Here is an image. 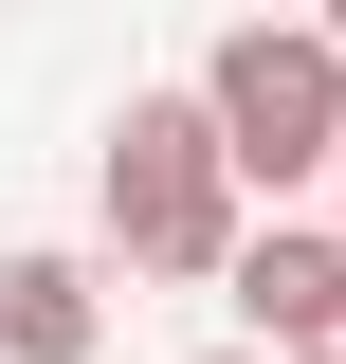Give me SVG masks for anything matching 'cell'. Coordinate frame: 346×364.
I'll list each match as a JSON object with an SVG mask.
<instances>
[{
    "label": "cell",
    "instance_id": "6da1fadb",
    "mask_svg": "<svg viewBox=\"0 0 346 364\" xmlns=\"http://www.w3.org/2000/svg\"><path fill=\"white\" fill-rule=\"evenodd\" d=\"M182 109H201V146H219V182H237V219H292L310 182H328V146H346V73H328V37L310 18H219L201 37V73H182Z\"/></svg>",
    "mask_w": 346,
    "mask_h": 364
},
{
    "label": "cell",
    "instance_id": "7a4b0ae2",
    "mask_svg": "<svg viewBox=\"0 0 346 364\" xmlns=\"http://www.w3.org/2000/svg\"><path fill=\"white\" fill-rule=\"evenodd\" d=\"M91 237H110L128 273H182V291H219V255L256 237L182 91H128V109H110V146H91ZM110 255H91V273H110Z\"/></svg>",
    "mask_w": 346,
    "mask_h": 364
},
{
    "label": "cell",
    "instance_id": "3957f363",
    "mask_svg": "<svg viewBox=\"0 0 346 364\" xmlns=\"http://www.w3.org/2000/svg\"><path fill=\"white\" fill-rule=\"evenodd\" d=\"M91 346H110V273L73 237H19L0 255V364H91Z\"/></svg>",
    "mask_w": 346,
    "mask_h": 364
},
{
    "label": "cell",
    "instance_id": "277c9868",
    "mask_svg": "<svg viewBox=\"0 0 346 364\" xmlns=\"http://www.w3.org/2000/svg\"><path fill=\"white\" fill-rule=\"evenodd\" d=\"M328 273H346V255H328V219H256L237 255H219V291H237V346H273V328H292Z\"/></svg>",
    "mask_w": 346,
    "mask_h": 364
},
{
    "label": "cell",
    "instance_id": "5b68a950",
    "mask_svg": "<svg viewBox=\"0 0 346 364\" xmlns=\"http://www.w3.org/2000/svg\"><path fill=\"white\" fill-rule=\"evenodd\" d=\"M256 364H346V273H328V291H310V310H292V328H273V346H256Z\"/></svg>",
    "mask_w": 346,
    "mask_h": 364
},
{
    "label": "cell",
    "instance_id": "8992f818",
    "mask_svg": "<svg viewBox=\"0 0 346 364\" xmlns=\"http://www.w3.org/2000/svg\"><path fill=\"white\" fill-rule=\"evenodd\" d=\"M328 255H346V146H328Z\"/></svg>",
    "mask_w": 346,
    "mask_h": 364
},
{
    "label": "cell",
    "instance_id": "52a82bcc",
    "mask_svg": "<svg viewBox=\"0 0 346 364\" xmlns=\"http://www.w3.org/2000/svg\"><path fill=\"white\" fill-rule=\"evenodd\" d=\"M201 364H256V346H201Z\"/></svg>",
    "mask_w": 346,
    "mask_h": 364
}]
</instances>
